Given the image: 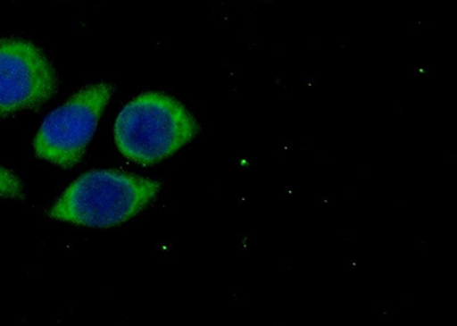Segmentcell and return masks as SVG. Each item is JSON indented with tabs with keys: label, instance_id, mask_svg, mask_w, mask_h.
I'll return each mask as SVG.
<instances>
[{
	"label": "cell",
	"instance_id": "2",
	"mask_svg": "<svg viewBox=\"0 0 457 326\" xmlns=\"http://www.w3.org/2000/svg\"><path fill=\"white\" fill-rule=\"evenodd\" d=\"M161 183L116 170L81 175L50 210L52 218L73 225L112 228L137 217L157 197Z\"/></svg>",
	"mask_w": 457,
	"mask_h": 326
},
{
	"label": "cell",
	"instance_id": "1",
	"mask_svg": "<svg viewBox=\"0 0 457 326\" xmlns=\"http://www.w3.org/2000/svg\"><path fill=\"white\" fill-rule=\"evenodd\" d=\"M199 130L197 120L181 102L165 93L146 92L121 109L114 141L129 161L151 166L190 144Z\"/></svg>",
	"mask_w": 457,
	"mask_h": 326
},
{
	"label": "cell",
	"instance_id": "4",
	"mask_svg": "<svg viewBox=\"0 0 457 326\" xmlns=\"http://www.w3.org/2000/svg\"><path fill=\"white\" fill-rule=\"evenodd\" d=\"M56 71L35 44L0 38V118L46 104L57 89Z\"/></svg>",
	"mask_w": 457,
	"mask_h": 326
},
{
	"label": "cell",
	"instance_id": "3",
	"mask_svg": "<svg viewBox=\"0 0 457 326\" xmlns=\"http://www.w3.org/2000/svg\"><path fill=\"white\" fill-rule=\"evenodd\" d=\"M112 95L110 84L88 85L52 112L35 138L37 156L64 169L79 164Z\"/></svg>",
	"mask_w": 457,
	"mask_h": 326
},
{
	"label": "cell",
	"instance_id": "5",
	"mask_svg": "<svg viewBox=\"0 0 457 326\" xmlns=\"http://www.w3.org/2000/svg\"><path fill=\"white\" fill-rule=\"evenodd\" d=\"M23 197V185L18 175L0 165V198L21 199Z\"/></svg>",
	"mask_w": 457,
	"mask_h": 326
}]
</instances>
